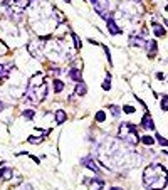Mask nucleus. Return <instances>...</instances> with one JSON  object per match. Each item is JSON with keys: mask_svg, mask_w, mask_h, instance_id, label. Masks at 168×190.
I'll return each instance as SVG.
<instances>
[{"mask_svg": "<svg viewBox=\"0 0 168 190\" xmlns=\"http://www.w3.org/2000/svg\"><path fill=\"white\" fill-rule=\"evenodd\" d=\"M74 94L76 96H86L88 94V84L84 81H79V82H76V89H74Z\"/></svg>", "mask_w": 168, "mask_h": 190, "instance_id": "nucleus-8", "label": "nucleus"}, {"mask_svg": "<svg viewBox=\"0 0 168 190\" xmlns=\"http://www.w3.org/2000/svg\"><path fill=\"white\" fill-rule=\"evenodd\" d=\"M88 42H91V44H93V46H96V44H99V42H96L94 39H88Z\"/></svg>", "mask_w": 168, "mask_h": 190, "instance_id": "nucleus-31", "label": "nucleus"}, {"mask_svg": "<svg viewBox=\"0 0 168 190\" xmlns=\"http://www.w3.org/2000/svg\"><path fill=\"white\" fill-rule=\"evenodd\" d=\"M12 4V0H0V7H9Z\"/></svg>", "mask_w": 168, "mask_h": 190, "instance_id": "nucleus-28", "label": "nucleus"}, {"mask_svg": "<svg viewBox=\"0 0 168 190\" xmlns=\"http://www.w3.org/2000/svg\"><path fill=\"white\" fill-rule=\"evenodd\" d=\"M106 25H108V32H109L111 36H119L121 32H123V29L116 24V20H114V17L113 15H109L108 19H106Z\"/></svg>", "mask_w": 168, "mask_h": 190, "instance_id": "nucleus-5", "label": "nucleus"}, {"mask_svg": "<svg viewBox=\"0 0 168 190\" xmlns=\"http://www.w3.org/2000/svg\"><path fill=\"white\" fill-rule=\"evenodd\" d=\"M118 138L123 140L130 146H136L140 141V135L136 133V124H133L131 121H123L118 130Z\"/></svg>", "mask_w": 168, "mask_h": 190, "instance_id": "nucleus-2", "label": "nucleus"}, {"mask_svg": "<svg viewBox=\"0 0 168 190\" xmlns=\"http://www.w3.org/2000/svg\"><path fill=\"white\" fill-rule=\"evenodd\" d=\"M101 87H103V91H109L111 89V74H106L104 81H103V84H101Z\"/></svg>", "mask_w": 168, "mask_h": 190, "instance_id": "nucleus-19", "label": "nucleus"}, {"mask_svg": "<svg viewBox=\"0 0 168 190\" xmlns=\"http://www.w3.org/2000/svg\"><path fill=\"white\" fill-rule=\"evenodd\" d=\"M165 25H167V27H168V20H165Z\"/></svg>", "mask_w": 168, "mask_h": 190, "instance_id": "nucleus-36", "label": "nucleus"}, {"mask_svg": "<svg viewBox=\"0 0 168 190\" xmlns=\"http://www.w3.org/2000/svg\"><path fill=\"white\" fill-rule=\"evenodd\" d=\"M145 49L148 51V57H150V59H153V57L156 56V49H158L156 41H146V46H145Z\"/></svg>", "mask_w": 168, "mask_h": 190, "instance_id": "nucleus-9", "label": "nucleus"}, {"mask_svg": "<svg viewBox=\"0 0 168 190\" xmlns=\"http://www.w3.org/2000/svg\"><path fill=\"white\" fill-rule=\"evenodd\" d=\"M27 141H29V143H32V145H39V143H42V141H44V136H29V138H27Z\"/></svg>", "mask_w": 168, "mask_h": 190, "instance_id": "nucleus-23", "label": "nucleus"}, {"mask_svg": "<svg viewBox=\"0 0 168 190\" xmlns=\"http://www.w3.org/2000/svg\"><path fill=\"white\" fill-rule=\"evenodd\" d=\"M106 190H123L121 187H111V189H106Z\"/></svg>", "mask_w": 168, "mask_h": 190, "instance_id": "nucleus-32", "label": "nucleus"}, {"mask_svg": "<svg viewBox=\"0 0 168 190\" xmlns=\"http://www.w3.org/2000/svg\"><path fill=\"white\" fill-rule=\"evenodd\" d=\"M19 190H34V187H32L30 183H24V185H22V187H20Z\"/></svg>", "mask_w": 168, "mask_h": 190, "instance_id": "nucleus-27", "label": "nucleus"}, {"mask_svg": "<svg viewBox=\"0 0 168 190\" xmlns=\"http://www.w3.org/2000/svg\"><path fill=\"white\" fill-rule=\"evenodd\" d=\"M94 10H96V14L99 17H103V19H108V10H109V2L108 0H98L94 4Z\"/></svg>", "mask_w": 168, "mask_h": 190, "instance_id": "nucleus-3", "label": "nucleus"}, {"mask_svg": "<svg viewBox=\"0 0 168 190\" xmlns=\"http://www.w3.org/2000/svg\"><path fill=\"white\" fill-rule=\"evenodd\" d=\"M30 158L34 160V162H35V163H41V160L37 158V157H34V155H30Z\"/></svg>", "mask_w": 168, "mask_h": 190, "instance_id": "nucleus-30", "label": "nucleus"}, {"mask_svg": "<svg viewBox=\"0 0 168 190\" xmlns=\"http://www.w3.org/2000/svg\"><path fill=\"white\" fill-rule=\"evenodd\" d=\"M67 77L74 82H79L83 81V69H77V67H72L71 71L67 72Z\"/></svg>", "mask_w": 168, "mask_h": 190, "instance_id": "nucleus-7", "label": "nucleus"}, {"mask_svg": "<svg viewBox=\"0 0 168 190\" xmlns=\"http://www.w3.org/2000/svg\"><path fill=\"white\" fill-rule=\"evenodd\" d=\"M130 46H136V47H145L146 46V39H143V37H135L131 36V39H130Z\"/></svg>", "mask_w": 168, "mask_h": 190, "instance_id": "nucleus-13", "label": "nucleus"}, {"mask_svg": "<svg viewBox=\"0 0 168 190\" xmlns=\"http://www.w3.org/2000/svg\"><path fill=\"white\" fill-rule=\"evenodd\" d=\"M71 37H72V41H74V46H76V49H81L83 47V42H81V39H79V36L76 34V32H71Z\"/></svg>", "mask_w": 168, "mask_h": 190, "instance_id": "nucleus-20", "label": "nucleus"}, {"mask_svg": "<svg viewBox=\"0 0 168 190\" xmlns=\"http://www.w3.org/2000/svg\"><path fill=\"white\" fill-rule=\"evenodd\" d=\"M52 89L56 94H59V92H62L64 91V82L61 81V79H54L52 81Z\"/></svg>", "mask_w": 168, "mask_h": 190, "instance_id": "nucleus-14", "label": "nucleus"}, {"mask_svg": "<svg viewBox=\"0 0 168 190\" xmlns=\"http://www.w3.org/2000/svg\"><path fill=\"white\" fill-rule=\"evenodd\" d=\"M96 2H98V0H91V4H93V5H94Z\"/></svg>", "mask_w": 168, "mask_h": 190, "instance_id": "nucleus-34", "label": "nucleus"}, {"mask_svg": "<svg viewBox=\"0 0 168 190\" xmlns=\"http://www.w3.org/2000/svg\"><path fill=\"white\" fill-rule=\"evenodd\" d=\"M167 10H168V5H167Z\"/></svg>", "mask_w": 168, "mask_h": 190, "instance_id": "nucleus-37", "label": "nucleus"}, {"mask_svg": "<svg viewBox=\"0 0 168 190\" xmlns=\"http://www.w3.org/2000/svg\"><path fill=\"white\" fill-rule=\"evenodd\" d=\"M121 109H123V113H126V114H133L136 111V108H135V106H130V104H125Z\"/></svg>", "mask_w": 168, "mask_h": 190, "instance_id": "nucleus-25", "label": "nucleus"}, {"mask_svg": "<svg viewBox=\"0 0 168 190\" xmlns=\"http://www.w3.org/2000/svg\"><path fill=\"white\" fill-rule=\"evenodd\" d=\"M155 141H158V143L161 145V146H168V140H167V138H163L160 133L155 135Z\"/></svg>", "mask_w": 168, "mask_h": 190, "instance_id": "nucleus-24", "label": "nucleus"}, {"mask_svg": "<svg viewBox=\"0 0 168 190\" xmlns=\"http://www.w3.org/2000/svg\"><path fill=\"white\" fill-rule=\"evenodd\" d=\"M64 2H66V4H71V0H64Z\"/></svg>", "mask_w": 168, "mask_h": 190, "instance_id": "nucleus-35", "label": "nucleus"}, {"mask_svg": "<svg viewBox=\"0 0 168 190\" xmlns=\"http://www.w3.org/2000/svg\"><path fill=\"white\" fill-rule=\"evenodd\" d=\"M12 177H14V168H10V167H2L0 168V178L2 180H10Z\"/></svg>", "mask_w": 168, "mask_h": 190, "instance_id": "nucleus-12", "label": "nucleus"}, {"mask_svg": "<svg viewBox=\"0 0 168 190\" xmlns=\"http://www.w3.org/2000/svg\"><path fill=\"white\" fill-rule=\"evenodd\" d=\"M160 108H161V111H168V96H167V94H161V103H160Z\"/></svg>", "mask_w": 168, "mask_h": 190, "instance_id": "nucleus-22", "label": "nucleus"}, {"mask_svg": "<svg viewBox=\"0 0 168 190\" xmlns=\"http://www.w3.org/2000/svg\"><path fill=\"white\" fill-rule=\"evenodd\" d=\"M22 116H24V118H27V119H34L35 111H34L32 108H27V109H24V111H22Z\"/></svg>", "mask_w": 168, "mask_h": 190, "instance_id": "nucleus-21", "label": "nucleus"}, {"mask_svg": "<svg viewBox=\"0 0 168 190\" xmlns=\"http://www.w3.org/2000/svg\"><path fill=\"white\" fill-rule=\"evenodd\" d=\"M35 96H37V103H42L46 99V96H47V84L46 82L35 91Z\"/></svg>", "mask_w": 168, "mask_h": 190, "instance_id": "nucleus-11", "label": "nucleus"}, {"mask_svg": "<svg viewBox=\"0 0 168 190\" xmlns=\"http://www.w3.org/2000/svg\"><path fill=\"white\" fill-rule=\"evenodd\" d=\"M141 128H145L146 131H153L155 130V123H153V118H151V114L145 113L143 114V118H141Z\"/></svg>", "mask_w": 168, "mask_h": 190, "instance_id": "nucleus-6", "label": "nucleus"}, {"mask_svg": "<svg viewBox=\"0 0 168 190\" xmlns=\"http://www.w3.org/2000/svg\"><path fill=\"white\" fill-rule=\"evenodd\" d=\"M4 108H5V104H4V103H2V101H0V113L4 111Z\"/></svg>", "mask_w": 168, "mask_h": 190, "instance_id": "nucleus-33", "label": "nucleus"}, {"mask_svg": "<svg viewBox=\"0 0 168 190\" xmlns=\"http://www.w3.org/2000/svg\"><path fill=\"white\" fill-rule=\"evenodd\" d=\"M54 119H56V124H62L67 121V113L64 111V109H57L56 113H54Z\"/></svg>", "mask_w": 168, "mask_h": 190, "instance_id": "nucleus-10", "label": "nucleus"}, {"mask_svg": "<svg viewBox=\"0 0 168 190\" xmlns=\"http://www.w3.org/2000/svg\"><path fill=\"white\" fill-rule=\"evenodd\" d=\"M153 32H155V36L156 37H163L165 36V29H163V25H160V24H156V22H153Z\"/></svg>", "mask_w": 168, "mask_h": 190, "instance_id": "nucleus-15", "label": "nucleus"}, {"mask_svg": "<svg viewBox=\"0 0 168 190\" xmlns=\"http://www.w3.org/2000/svg\"><path fill=\"white\" fill-rule=\"evenodd\" d=\"M94 121H96V123H104V121H106V111H104V109H99V111H96Z\"/></svg>", "mask_w": 168, "mask_h": 190, "instance_id": "nucleus-16", "label": "nucleus"}, {"mask_svg": "<svg viewBox=\"0 0 168 190\" xmlns=\"http://www.w3.org/2000/svg\"><path fill=\"white\" fill-rule=\"evenodd\" d=\"M103 49H104V54H106V59H108V62H109V66H113V59H111V51L108 46H103Z\"/></svg>", "mask_w": 168, "mask_h": 190, "instance_id": "nucleus-26", "label": "nucleus"}, {"mask_svg": "<svg viewBox=\"0 0 168 190\" xmlns=\"http://www.w3.org/2000/svg\"><path fill=\"white\" fill-rule=\"evenodd\" d=\"M108 109H109V113L113 114L114 118H118L121 114V111H123V109H121L119 106H116V104H108Z\"/></svg>", "mask_w": 168, "mask_h": 190, "instance_id": "nucleus-17", "label": "nucleus"}, {"mask_svg": "<svg viewBox=\"0 0 168 190\" xmlns=\"http://www.w3.org/2000/svg\"><path fill=\"white\" fill-rule=\"evenodd\" d=\"M168 183V172L160 163H150L143 170V185L148 190H163Z\"/></svg>", "mask_w": 168, "mask_h": 190, "instance_id": "nucleus-1", "label": "nucleus"}, {"mask_svg": "<svg viewBox=\"0 0 168 190\" xmlns=\"http://www.w3.org/2000/svg\"><path fill=\"white\" fill-rule=\"evenodd\" d=\"M156 77L163 81V79H165V74H163V72H156Z\"/></svg>", "mask_w": 168, "mask_h": 190, "instance_id": "nucleus-29", "label": "nucleus"}, {"mask_svg": "<svg viewBox=\"0 0 168 190\" xmlns=\"http://www.w3.org/2000/svg\"><path fill=\"white\" fill-rule=\"evenodd\" d=\"M81 165L83 167H86V168H89V170H93L96 175H101V170H99V167H98V163L94 162V158L91 157V155H88V157H84V158H81Z\"/></svg>", "mask_w": 168, "mask_h": 190, "instance_id": "nucleus-4", "label": "nucleus"}, {"mask_svg": "<svg viewBox=\"0 0 168 190\" xmlns=\"http://www.w3.org/2000/svg\"><path fill=\"white\" fill-rule=\"evenodd\" d=\"M140 141H141L143 145H148V146H151V145H155V138H153V136H150V135L140 136Z\"/></svg>", "mask_w": 168, "mask_h": 190, "instance_id": "nucleus-18", "label": "nucleus"}]
</instances>
